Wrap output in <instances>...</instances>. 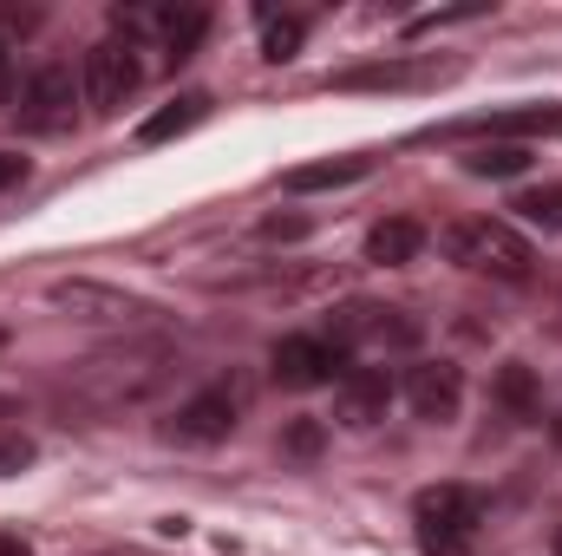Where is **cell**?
<instances>
[{
	"instance_id": "obj_3",
	"label": "cell",
	"mask_w": 562,
	"mask_h": 556,
	"mask_svg": "<svg viewBox=\"0 0 562 556\" xmlns=\"http://www.w3.org/2000/svg\"><path fill=\"white\" fill-rule=\"evenodd\" d=\"M164 380V354L157 347H132V354H99L72 374V387L92 400V407H125V400H144L150 387Z\"/></svg>"
},
{
	"instance_id": "obj_25",
	"label": "cell",
	"mask_w": 562,
	"mask_h": 556,
	"mask_svg": "<svg viewBox=\"0 0 562 556\" xmlns=\"http://www.w3.org/2000/svg\"><path fill=\"white\" fill-rule=\"evenodd\" d=\"M262 236H288V243H294V236H307V223H301V216H269V223H262Z\"/></svg>"
},
{
	"instance_id": "obj_28",
	"label": "cell",
	"mask_w": 562,
	"mask_h": 556,
	"mask_svg": "<svg viewBox=\"0 0 562 556\" xmlns=\"http://www.w3.org/2000/svg\"><path fill=\"white\" fill-rule=\"evenodd\" d=\"M557 556H562V531H557Z\"/></svg>"
},
{
	"instance_id": "obj_7",
	"label": "cell",
	"mask_w": 562,
	"mask_h": 556,
	"mask_svg": "<svg viewBox=\"0 0 562 556\" xmlns=\"http://www.w3.org/2000/svg\"><path fill=\"white\" fill-rule=\"evenodd\" d=\"M334 341L340 347H419L425 327L406 314V308H380V301H347L340 314H334Z\"/></svg>"
},
{
	"instance_id": "obj_21",
	"label": "cell",
	"mask_w": 562,
	"mask_h": 556,
	"mask_svg": "<svg viewBox=\"0 0 562 556\" xmlns=\"http://www.w3.org/2000/svg\"><path fill=\"white\" fill-rule=\"evenodd\" d=\"M301 40H307V26H301V20H294V13H288V20H276V13H269V26H262V59H294V53H301Z\"/></svg>"
},
{
	"instance_id": "obj_15",
	"label": "cell",
	"mask_w": 562,
	"mask_h": 556,
	"mask_svg": "<svg viewBox=\"0 0 562 556\" xmlns=\"http://www.w3.org/2000/svg\"><path fill=\"white\" fill-rule=\"evenodd\" d=\"M210 119V99L203 92H183V99H170L164 112H150L138 125V144H170V138H183V132H196Z\"/></svg>"
},
{
	"instance_id": "obj_5",
	"label": "cell",
	"mask_w": 562,
	"mask_h": 556,
	"mask_svg": "<svg viewBox=\"0 0 562 556\" xmlns=\"http://www.w3.org/2000/svg\"><path fill=\"white\" fill-rule=\"evenodd\" d=\"M276 380L307 393V387H340L347 380V347L334 334H281L276 341Z\"/></svg>"
},
{
	"instance_id": "obj_8",
	"label": "cell",
	"mask_w": 562,
	"mask_h": 556,
	"mask_svg": "<svg viewBox=\"0 0 562 556\" xmlns=\"http://www.w3.org/2000/svg\"><path fill=\"white\" fill-rule=\"evenodd\" d=\"M236 413H243V400L229 393V387H203V393H190L177 413H170V438L177 445H223L229 432H236Z\"/></svg>"
},
{
	"instance_id": "obj_2",
	"label": "cell",
	"mask_w": 562,
	"mask_h": 556,
	"mask_svg": "<svg viewBox=\"0 0 562 556\" xmlns=\"http://www.w3.org/2000/svg\"><path fill=\"white\" fill-rule=\"evenodd\" d=\"M413 518H419L425 556H471V537L484 524V498L471 485H431V491H419Z\"/></svg>"
},
{
	"instance_id": "obj_13",
	"label": "cell",
	"mask_w": 562,
	"mask_h": 556,
	"mask_svg": "<svg viewBox=\"0 0 562 556\" xmlns=\"http://www.w3.org/2000/svg\"><path fill=\"white\" fill-rule=\"evenodd\" d=\"M419 249H425L419 216H386V223L367 230V263H380V269H406V263H419Z\"/></svg>"
},
{
	"instance_id": "obj_10",
	"label": "cell",
	"mask_w": 562,
	"mask_h": 556,
	"mask_svg": "<svg viewBox=\"0 0 562 556\" xmlns=\"http://www.w3.org/2000/svg\"><path fill=\"white\" fill-rule=\"evenodd\" d=\"M406 407H413L419 419H431V425H451L458 407H464V374H458L451 360H425V367H413V374H406Z\"/></svg>"
},
{
	"instance_id": "obj_1",
	"label": "cell",
	"mask_w": 562,
	"mask_h": 556,
	"mask_svg": "<svg viewBox=\"0 0 562 556\" xmlns=\"http://www.w3.org/2000/svg\"><path fill=\"white\" fill-rule=\"evenodd\" d=\"M438 249H445L458 269H477V276H497V281H530L537 276V249H530L510 223H491V216L451 223V230L438 236Z\"/></svg>"
},
{
	"instance_id": "obj_26",
	"label": "cell",
	"mask_w": 562,
	"mask_h": 556,
	"mask_svg": "<svg viewBox=\"0 0 562 556\" xmlns=\"http://www.w3.org/2000/svg\"><path fill=\"white\" fill-rule=\"evenodd\" d=\"M0 556H33V551H26V537H13V531H0Z\"/></svg>"
},
{
	"instance_id": "obj_20",
	"label": "cell",
	"mask_w": 562,
	"mask_h": 556,
	"mask_svg": "<svg viewBox=\"0 0 562 556\" xmlns=\"http://www.w3.org/2000/svg\"><path fill=\"white\" fill-rule=\"evenodd\" d=\"M524 223H543V230H562V184H543V190H524L510 203Z\"/></svg>"
},
{
	"instance_id": "obj_23",
	"label": "cell",
	"mask_w": 562,
	"mask_h": 556,
	"mask_svg": "<svg viewBox=\"0 0 562 556\" xmlns=\"http://www.w3.org/2000/svg\"><path fill=\"white\" fill-rule=\"evenodd\" d=\"M20 465H33V438H0V478Z\"/></svg>"
},
{
	"instance_id": "obj_9",
	"label": "cell",
	"mask_w": 562,
	"mask_h": 556,
	"mask_svg": "<svg viewBox=\"0 0 562 556\" xmlns=\"http://www.w3.org/2000/svg\"><path fill=\"white\" fill-rule=\"evenodd\" d=\"M72 99H79V79L72 66H40L20 92V125L26 132H66L72 125Z\"/></svg>"
},
{
	"instance_id": "obj_11",
	"label": "cell",
	"mask_w": 562,
	"mask_h": 556,
	"mask_svg": "<svg viewBox=\"0 0 562 556\" xmlns=\"http://www.w3.org/2000/svg\"><path fill=\"white\" fill-rule=\"evenodd\" d=\"M393 407V380L380 374V367H347V380L334 387V419L347 425V432H367V425H380Z\"/></svg>"
},
{
	"instance_id": "obj_22",
	"label": "cell",
	"mask_w": 562,
	"mask_h": 556,
	"mask_svg": "<svg viewBox=\"0 0 562 556\" xmlns=\"http://www.w3.org/2000/svg\"><path fill=\"white\" fill-rule=\"evenodd\" d=\"M281 445H288V452H294V458H314V452H321V425H314V419H294V425H288V438H281Z\"/></svg>"
},
{
	"instance_id": "obj_29",
	"label": "cell",
	"mask_w": 562,
	"mask_h": 556,
	"mask_svg": "<svg viewBox=\"0 0 562 556\" xmlns=\"http://www.w3.org/2000/svg\"><path fill=\"white\" fill-rule=\"evenodd\" d=\"M557 438H562V425H557Z\"/></svg>"
},
{
	"instance_id": "obj_27",
	"label": "cell",
	"mask_w": 562,
	"mask_h": 556,
	"mask_svg": "<svg viewBox=\"0 0 562 556\" xmlns=\"http://www.w3.org/2000/svg\"><path fill=\"white\" fill-rule=\"evenodd\" d=\"M0 86H7V53H0Z\"/></svg>"
},
{
	"instance_id": "obj_4",
	"label": "cell",
	"mask_w": 562,
	"mask_h": 556,
	"mask_svg": "<svg viewBox=\"0 0 562 556\" xmlns=\"http://www.w3.org/2000/svg\"><path fill=\"white\" fill-rule=\"evenodd\" d=\"M53 308L72 314V321H92V327H150L157 308L112 288V281H92V276H72V281H53Z\"/></svg>"
},
{
	"instance_id": "obj_17",
	"label": "cell",
	"mask_w": 562,
	"mask_h": 556,
	"mask_svg": "<svg viewBox=\"0 0 562 556\" xmlns=\"http://www.w3.org/2000/svg\"><path fill=\"white\" fill-rule=\"evenodd\" d=\"M497 407L510 419H537V374L524 360H504L497 367Z\"/></svg>"
},
{
	"instance_id": "obj_19",
	"label": "cell",
	"mask_w": 562,
	"mask_h": 556,
	"mask_svg": "<svg viewBox=\"0 0 562 556\" xmlns=\"http://www.w3.org/2000/svg\"><path fill=\"white\" fill-rule=\"evenodd\" d=\"M464 170L471 177H524L530 170V144H477L464 157Z\"/></svg>"
},
{
	"instance_id": "obj_24",
	"label": "cell",
	"mask_w": 562,
	"mask_h": 556,
	"mask_svg": "<svg viewBox=\"0 0 562 556\" xmlns=\"http://www.w3.org/2000/svg\"><path fill=\"white\" fill-rule=\"evenodd\" d=\"M13 184H26V157L20 151H0V190H13Z\"/></svg>"
},
{
	"instance_id": "obj_18",
	"label": "cell",
	"mask_w": 562,
	"mask_h": 556,
	"mask_svg": "<svg viewBox=\"0 0 562 556\" xmlns=\"http://www.w3.org/2000/svg\"><path fill=\"white\" fill-rule=\"evenodd\" d=\"M203 26H210V13L203 7H164V26H157V40H164V53L170 59H190L196 53V40H203Z\"/></svg>"
},
{
	"instance_id": "obj_14",
	"label": "cell",
	"mask_w": 562,
	"mask_h": 556,
	"mask_svg": "<svg viewBox=\"0 0 562 556\" xmlns=\"http://www.w3.org/2000/svg\"><path fill=\"white\" fill-rule=\"evenodd\" d=\"M373 170V157H321V164H294L281 184L294 190V197H314V190H347V184H360Z\"/></svg>"
},
{
	"instance_id": "obj_16",
	"label": "cell",
	"mask_w": 562,
	"mask_h": 556,
	"mask_svg": "<svg viewBox=\"0 0 562 556\" xmlns=\"http://www.w3.org/2000/svg\"><path fill=\"white\" fill-rule=\"evenodd\" d=\"M451 66H360V73H340L334 86L340 92H367V86H425V79H445Z\"/></svg>"
},
{
	"instance_id": "obj_6",
	"label": "cell",
	"mask_w": 562,
	"mask_h": 556,
	"mask_svg": "<svg viewBox=\"0 0 562 556\" xmlns=\"http://www.w3.org/2000/svg\"><path fill=\"white\" fill-rule=\"evenodd\" d=\"M144 66H138V46L132 40H99L92 53H86V66H79V92H86V105L92 112H119L132 92H138Z\"/></svg>"
},
{
	"instance_id": "obj_12",
	"label": "cell",
	"mask_w": 562,
	"mask_h": 556,
	"mask_svg": "<svg viewBox=\"0 0 562 556\" xmlns=\"http://www.w3.org/2000/svg\"><path fill=\"white\" fill-rule=\"evenodd\" d=\"M537 132H562V105H517V112H484V119H458L445 125V138H537Z\"/></svg>"
}]
</instances>
